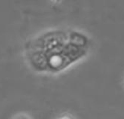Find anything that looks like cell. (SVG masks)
<instances>
[{"label":"cell","instance_id":"1","mask_svg":"<svg viewBox=\"0 0 124 119\" xmlns=\"http://www.w3.org/2000/svg\"><path fill=\"white\" fill-rule=\"evenodd\" d=\"M61 119H71V118H66V117H65V118H62Z\"/></svg>","mask_w":124,"mask_h":119}]
</instances>
